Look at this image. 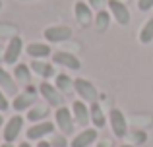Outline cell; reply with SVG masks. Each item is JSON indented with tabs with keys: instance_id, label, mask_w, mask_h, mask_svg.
<instances>
[{
	"instance_id": "cell-14",
	"label": "cell",
	"mask_w": 153,
	"mask_h": 147,
	"mask_svg": "<svg viewBox=\"0 0 153 147\" xmlns=\"http://www.w3.org/2000/svg\"><path fill=\"white\" fill-rule=\"evenodd\" d=\"M25 50H27V54H29L31 58H35V60H39V58H47L52 52L51 47L47 45V43H31Z\"/></svg>"
},
{
	"instance_id": "cell-13",
	"label": "cell",
	"mask_w": 153,
	"mask_h": 147,
	"mask_svg": "<svg viewBox=\"0 0 153 147\" xmlns=\"http://www.w3.org/2000/svg\"><path fill=\"white\" fill-rule=\"evenodd\" d=\"M74 12H76V19H78L83 27H87L91 23V19H93L91 18V6L85 4V2H76Z\"/></svg>"
},
{
	"instance_id": "cell-33",
	"label": "cell",
	"mask_w": 153,
	"mask_h": 147,
	"mask_svg": "<svg viewBox=\"0 0 153 147\" xmlns=\"http://www.w3.org/2000/svg\"><path fill=\"white\" fill-rule=\"evenodd\" d=\"M122 147H132V145H122Z\"/></svg>"
},
{
	"instance_id": "cell-5",
	"label": "cell",
	"mask_w": 153,
	"mask_h": 147,
	"mask_svg": "<svg viewBox=\"0 0 153 147\" xmlns=\"http://www.w3.org/2000/svg\"><path fill=\"white\" fill-rule=\"evenodd\" d=\"M39 91H41V95L47 99L49 105H52V106H64V97H62V93L56 89V85H51V83L43 81L41 85H39Z\"/></svg>"
},
{
	"instance_id": "cell-3",
	"label": "cell",
	"mask_w": 153,
	"mask_h": 147,
	"mask_svg": "<svg viewBox=\"0 0 153 147\" xmlns=\"http://www.w3.org/2000/svg\"><path fill=\"white\" fill-rule=\"evenodd\" d=\"M22 128H23V118L19 116V114H16V116H12L10 120L6 122V126H4V141L6 143H12V141H16L18 140V136H19V132H22Z\"/></svg>"
},
{
	"instance_id": "cell-29",
	"label": "cell",
	"mask_w": 153,
	"mask_h": 147,
	"mask_svg": "<svg viewBox=\"0 0 153 147\" xmlns=\"http://www.w3.org/2000/svg\"><path fill=\"white\" fill-rule=\"evenodd\" d=\"M37 147H51V143H47V141H39Z\"/></svg>"
},
{
	"instance_id": "cell-36",
	"label": "cell",
	"mask_w": 153,
	"mask_h": 147,
	"mask_svg": "<svg viewBox=\"0 0 153 147\" xmlns=\"http://www.w3.org/2000/svg\"><path fill=\"white\" fill-rule=\"evenodd\" d=\"M23 2H25V0H23Z\"/></svg>"
},
{
	"instance_id": "cell-10",
	"label": "cell",
	"mask_w": 153,
	"mask_h": 147,
	"mask_svg": "<svg viewBox=\"0 0 153 147\" xmlns=\"http://www.w3.org/2000/svg\"><path fill=\"white\" fill-rule=\"evenodd\" d=\"M52 62L64 66V68H70V70H79V68H82L79 60L74 56V54H72V52H62V50L52 54Z\"/></svg>"
},
{
	"instance_id": "cell-34",
	"label": "cell",
	"mask_w": 153,
	"mask_h": 147,
	"mask_svg": "<svg viewBox=\"0 0 153 147\" xmlns=\"http://www.w3.org/2000/svg\"><path fill=\"white\" fill-rule=\"evenodd\" d=\"M0 8H2V2H0Z\"/></svg>"
},
{
	"instance_id": "cell-25",
	"label": "cell",
	"mask_w": 153,
	"mask_h": 147,
	"mask_svg": "<svg viewBox=\"0 0 153 147\" xmlns=\"http://www.w3.org/2000/svg\"><path fill=\"white\" fill-rule=\"evenodd\" d=\"M8 106H10V103H8V99H6V95H4V91L0 89V112L8 110Z\"/></svg>"
},
{
	"instance_id": "cell-31",
	"label": "cell",
	"mask_w": 153,
	"mask_h": 147,
	"mask_svg": "<svg viewBox=\"0 0 153 147\" xmlns=\"http://www.w3.org/2000/svg\"><path fill=\"white\" fill-rule=\"evenodd\" d=\"M0 147H14L12 143H4V145H0Z\"/></svg>"
},
{
	"instance_id": "cell-8",
	"label": "cell",
	"mask_w": 153,
	"mask_h": 147,
	"mask_svg": "<svg viewBox=\"0 0 153 147\" xmlns=\"http://www.w3.org/2000/svg\"><path fill=\"white\" fill-rule=\"evenodd\" d=\"M52 132H54V124L45 120V122H39V124H33L25 132V136L27 140H41V137H45L47 134H52Z\"/></svg>"
},
{
	"instance_id": "cell-22",
	"label": "cell",
	"mask_w": 153,
	"mask_h": 147,
	"mask_svg": "<svg viewBox=\"0 0 153 147\" xmlns=\"http://www.w3.org/2000/svg\"><path fill=\"white\" fill-rule=\"evenodd\" d=\"M14 78L18 79V81H23V83H27L29 81V66L27 64H18L16 66V70H14Z\"/></svg>"
},
{
	"instance_id": "cell-26",
	"label": "cell",
	"mask_w": 153,
	"mask_h": 147,
	"mask_svg": "<svg viewBox=\"0 0 153 147\" xmlns=\"http://www.w3.org/2000/svg\"><path fill=\"white\" fill-rule=\"evenodd\" d=\"M105 4H107V0H89V6H93V8H99V10H101V8L105 6Z\"/></svg>"
},
{
	"instance_id": "cell-17",
	"label": "cell",
	"mask_w": 153,
	"mask_h": 147,
	"mask_svg": "<svg viewBox=\"0 0 153 147\" xmlns=\"http://www.w3.org/2000/svg\"><path fill=\"white\" fill-rule=\"evenodd\" d=\"M31 70L35 74H39L41 78H52L54 75V68L49 62H41V60H33L31 62Z\"/></svg>"
},
{
	"instance_id": "cell-24",
	"label": "cell",
	"mask_w": 153,
	"mask_h": 147,
	"mask_svg": "<svg viewBox=\"0 0 153 147\" xmlns=\"http://www.w3.org/2000/svg\"><path fill=\"white\" fill-rule=\"evenodd\" d=\"M153 8V0H138V10L140 12H147Z\"/></svg>"
},
{
	"instance_id": "cell-1",
	"label": "cell",
	"mask_w": 153,
	"mask_h": 147,
	"mask_svg": "<svg viewBox=\"0 0 153 147\" xmlns=\"http://www.w3.org/2000/svg\"><path fill=\"white\" fill-rule=\"evenodd\" d=\"M74 89L78 91V95H79V99H82V101H87V103H97L99 93H97V89L93 87V83H91V81L78 78V79L74 81Z\"/></svg>"
},
{
	"instance_id": "cell-23",
	"label": "cell",
	"mask_w": 153,
	"mask_h": 147,
	"mask_svg": "<svg viewBox=\"0 0 153 147\" xmlns=\"http://www.w3.org/2000/svg\"><path fill=\"white\" fill-rule=\"evenodd\" d=\"M108 21H111V16H108V12L105 10H99V14L95 16V25H97L99 31H105L108 27Z\"/></svg>"
},
{
	"instance_id": "cell-20",
	"label": "cell",
	"mask_w": 153,
	"mask_h": 147,
	"mask_svg": "<svg viewBox=\"0 0 153 147\" xmlns=\"http://www.w3.org/2000/svg\"><path fill=\"white\" fill-rule=\"evenodd\" d=\"M72 85H74V81L70 79V75H66V74L56 75V89H58L60 93H66V91H70Z\"/></svg>"
},
{
	"instance_id": "cell-9",
	"label": "cell",
	"mask_w": 153,
	"mask_h": 147,
	"mask_svg": "<svg viewBox=\"0 0 153 147\" xmlns=\"http://www.w3.org/2000/svg\"><path fill=\"white\" fill-rule=\"evenodd\" d=\"M108 8H111V14L114 16V19L120 23V25H128L130 23V12L118 0H108Z\"/></svg>"
},
{
	"instance_id": "cell-28",
	"label": "cell",
	"mask_w": 153,
	"mask_h": 147,
	"mask_svg": "<svg viewBox=\"0 0 153 147\" xmlns=\"http://www.w3.org/2000/svg\"><path fill=\"white\" fill-rule=\"evenodd\" d=\"M99 147H112V143H111V141H101Z\"/></svg>"
},
{
	"instance_id": "cell-2",
	"label": "cell",
	"mask_w": 153,
	"mask_h": 147,
	"mask_svg": "<svg viewBox=\"0 0 153 147\" xmlns=\"http://www.w3.org/2000/svg\"><path fill=\"white\" fill-rule=\"evenodd\" d=\"M72 116H74V114H72L66 106H58L56 112H54L56 126L60 128V132H62L64 136H70V134L74 132V120H72Z\"/></svg>"
},
{
	"instance_id": "cell-7",
	"label": "cell",
	"mask_w": 153,
	"mask_h": 147,
	"mask_svg": "<svg viewBox=\"0 0 153 147\" xmlns=\"http://www.w3.org/2000/svg\"><path fill=\"white\" fill-rule=\"evenodd\" d=\"M108 120H111V128H112V132H114L116 137H124V136H126V132H128L126 118H124V114L120 112L118 109H112L111 110Z\"/></svg>"
},
{
	"instance_id": "cell-19",
	"label": "cell",
	"mask_w": 153,
	"mask_h": 147,
	"mask_svg": "<svg viewBox=\"0 0 153 147\" xmlns=\"http://www.w3.org/2000/svg\"><path fill=\"white\" fill-rule=\"evenodd\" d=\"M140 41H142L143 45H147V43L153 41V18L147 19L146 25L142 27V31H140Z\"/></svg>"
},
{
	"instance_id": "cell-35",
	"label": "cell",
	"mask_w": 153,
	"mask_h": 147,
	"mask_svg": "<svg viewBox=\"0 0 153 147\" xmlns=\"http://www.w3.org/2000/svg\"><path fill=\"white\" fill-rule=\"evenodd\" d=\"M0 58H2V60H4V56H0Z\"/></svg>"
},
{
	"instance_id": "cell-16",
	"label": "cell",
	"mask_w": 153,
	"mask_h": 147,
	"mask_svg": "<svg viewBox=\"0 0 153 147\" xmlns=\"http://www.w3.org/2000/svg\"><path fill=\"white\" fill-rule=\"evenodd\" d=\"M33 101H35V95H31V93H19V95H16V99H14V103H12V106H14L16 110H25V109H29L31 105H33Z\"/></svg>"
},
{
	"instance_id": "cell-21",
	"label": "cell",
	"mask_w": 153,
	"mask_h": 147,
	"mask_svg": "<svg viewBox=\"0 0 153 147\" xmlns=\"http://www.w3.org/2000/svg\"><path fill=\"white\" fill-rule=\"evenodd\" d=\"M47 116H49V109L47 106H35V109H29V112H27V118L31 122H37L41 118H47Z\"/></svg>"
},
{
	"instance_id": "cell-32",
	"label": "cell",
	"mask_w": 153,
	"mask_h": 147,
	"mask_svg": "<svg viewBox=\"0 0 153 147\" xmlns=\"http://www.w3.org/2000/svg\"><path fill=\"white\" fill-rule=\"evenodd\" d=\"M4 124V118H2V114H0V126H2Z\"/></svg>"
},
{
	"instance_id": "cell-6",
	"label": "cell",
	"mask_w": 153,
	"mask_h": 147,
	"mask_svg": "<svg viewBox=\"0 0 153 147\" xmlns=\"http://www.w3.org/2000/svg\"><path fill=\"white\" fill-rule=\"evenodd\" d=\"M22 50H23L22 39L19 37H12L10 43H8V47H6V50H4V54H2L4 62H6V64H16L18 58H19V54H22Z\"/></svg>"
},
{
	"instance_id": "cell-18",
	"label": "cell",
	"mask_w": 153,
	"mask_h": 147,
	"mask_svg": "<svg viewBox=\"0 0 153 147\" xmlns=\"http://www.w3.org/2000/svg\"><path fill=\"white\" fill-rule=\"evenodd\" d=\"M89 114H91V122L95 124V128H103L105 126V114H103V109H101L99 103H91Z\"/></svg>"
},
{
	"instance_id": "cell-11",
	"label": "cell",
	"mask_w": 153,
	"mask_h": 147,
	"mask_svg": "<svg viewBox=\"0 0 153 147\" xmlns=\"http://www.w3.org/2000/svg\"><path fill=\"white\" fill-rule=\"evenodd\" d=\"M72 114H74L76 122H78L79 126H87L91 120V114H89V109L85 106V103L83 101H74V105H72Z\"/></svg>"
},
{
	"instance_id": "cell-12",
	"label": "cell",
	"mask_w": 153,
	"mask_h": 147,
	"mask_svg": "<svg viewBox=\"0 0 153 147\" xmlns=\"http://www.w3.org/2000/svg\"><path fill=\"white\" fill-rule=\"evenodd\" d=\"M95 140H97V130L89 128V130H83V132H79L78 136L72 140L70 147H89Z\"/></svg>"
},
{
	"instance_id": "cell-30",
	"label": "cell",
	"mask_w": 153,
	"mask_h": 147,
	"mask_svg": "<svg viewBox=\"0 0 153 147\" xmlns=\"http://www.w3.org/2000/svg\"><path fill=\"white\" fill-rule=\"evenodd\" d=\"M19 147H31V145L27 143V141H23V143H19Z\"/></svg>"
},
{
	"instance_id": "cell-4",
	"label": "cell",
	"mask_w": 153,
	"mask_h": 147,
	"mask_svg": "<svg viewBox=\"0 0 153 147\" xmlns=\"http://www.w3.org/2000/svg\"><path fill=\"white\" fill-rule=\"evenodd\" d=\"M43 35L49 43H62L72 37V29L68 25H54V27H47L43 31Z\"/></svg>"
},
{
	"instance_id": "cell-27",
	"label": "cell",
	"mask_w": 153,
	"mask_h": 147,
	"mask_svg": "<svg viewBox=\"0 0 153 147\" xmlns=\"http://www.w3.org/2000/svg\"><path fill=\"white\" fill-rule=\"evenodd\" d=\"M25 91H27V93H31V95H35V93H37V89H35L33 85H27V87H25Z\"/></svg>"
},
{
	"instance_id": "cell-15",
	"label": "cell",
	"mask_w": 153,
	"mask_h": 147,
	"mask_svg": "<svg viewBox=\"0 0 153 147\" xmlns=\"http://www.w3.org/2000/svg\"><path fill=\"white\" fill-rule=\"evenodd\" d=\"M0 89L6 91L8 95H14V97H16V93H18V85H16L14 78H12L4 68H0Z\"/></svg>"
}]
</instances>
